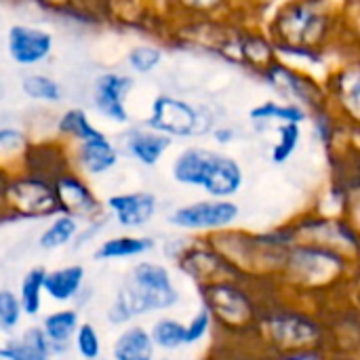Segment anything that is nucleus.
Returning <instances> with one entry per match:
<instances>
[{
    "instance_id": "39448f33",
    "label": "nucleus",
    "mask_w": 360,
    "mask_h": 360,
    "mask_svg": "<svg viewBox=\"0 0 360 360\" xmlns=\"http://www.w3.org/2000/svg\"><path fill=\"white\" fill-rule=\"evenodd\" d=\"M143 124L173 139H192L213 131V116L202 105L160 93L154 97L150 116L143 120Z\"/></svg>"
},
{
    "instance_id": "cd10ccee",
    "label": "nucleus",
    "mask_w": 360,
    "mask_h": 360,
    "mask_svg": "<svg viewBox=\"0 0 360 360\" xmlns=\"http://www.w3.org/2000/svg\"><path fill=\"white\" fill-rule=\"evenodd\" d=\"M152 338L160 350L173 352L188 346V327L171 316H162L152 327Z\"/></svg>"
},
{
    "instance_id": "bb28decb",
    "label": "nucleus",
    "mask_w": 360,
    "mask_h": 360,
    "mask_svg": "<svg viewBox=\"0 0 360 360\" xmlns=\"http://www.w3.org/2000/svg\"><path fill=\"white\" fill-rule=\"evenodd\" d=\"M44 281H46V270L40 266L27 270V274L21 278L19 300H21L25 316H38V312L42 308V295H46Z\"/></svg>"
},
{
    "instance_id": "72a5a7b5",
    "label": "nucleus",
    "mask_w": 360,
    "mask_h": 360,
    "mask_svg": "<svg viewBox=\"0 0 360 360\" xmlns=\"http://www.w3.org/2000/svg\"><path fill=\"white\" fill-rule=\"evenodd\" d=\"M186 11H190V13H202V15H207V13H213V11H217V8H221L224 4H228L230 0H177Z\"/></svg>"
},
{
    "instance_id": "dca6fc26",
    "label": "nucleus",
    "mask_w": 360,
    "mask_h": 360,
    "mask_svg": "<svg viewBox=\"0 0 360 360\" xmlns=\"http://www.w3.org/2000/svg\"><path fill=\"white\" fill-rule=\"evenodd\" d=\"M120 160V146H116L105 133L95 139L76 143L74 148V165L80 173L99 177L110 173Z\"/></svg>"
},
{
    "instance_id": "2eb2a0df",
    "label": "nucleus",
    "mask_w": 360,
    "mask_h": 360,
    "mask_svg": "<svg viewBox=\"0 0 360 360\" xmlns=\"http://www.w3.org/2000/svg\"><path fill=\"white\" fill-rule=\"evenodd\" d=\"M327 93L340 116L360 129V63L335 70L327 84Z\"/></svg>"
},
{
    "instance_id": "0eeeda50",
    "label": "nucleus",
    "mask_w": 360,
    "mask_h": 360,
    "mask_svg": "<svg viewBox=\"0 0 360 360\" xmlns=\"http://www.w3.org/2000/svg\"><path fill=\"white\" fill-rule=\"evenodd\" d=\"M262 78L281 97V101L295 103L312 116L325 112L329 105L327 89L321 86L312 76H308L302 70H295L276 61Z\"/></svg>"
},
{
    "instance_id": "9b49d317",
    "label": "nucleus",
    "mask_w": 360,
    "mask_h": 360,
    "mask_svg": "<svg viewBox=\"0 0 360 360\" xmlns=\"http://www.w3.org/2000/svg\"><path fill=\"white\" fill-rule=\"evenodd\" d=\"M53 186H55L61 213L72 215L76 219H86V221H95L103 217V205L99 202V198L95 196L86 179H82L72 169L61 171L53 179Z\"/></svg>"
},
{
    "instance_id": "c9c22d12",
    "label": "nucleus",
    "mask_w": 360,
    "mask_h": 360,
    "mask_svg": "<svg viewBox=\"0 0 360 360\" xmlns=\"http://www.w3.org/2000/svg\"><path fill=\"white\" fill-rule=\"evenodd\" d=\"M234 137H236V131L232 127H217V129H213V139L217 143H221V146L234 141Z\"/></svg>"
},
{
    "instance_id": "423d86ee",
    "label": "nucleus",
    "mask_w": 360,
    "mask_h": 360,
    "mask_svg": "<svg viewBox=\"0 0 360 360\" xmlns=\"http://www.w3.org/2000/svg\"><path fill=\"white\" fill-rule=\"evenodd\" d=\"M205 293V306L211 310L217 325H221L226 331H247L255 329L259 323L257 308L249 293L238 287L236 283H230L228 278L215 281L202 287Z\"/></svg>"
},
{
    "instance_id": "e433bc0d",
    "label": "nucleus",
    "mask_w": 360,
    "mask_h": 360,
    "mask_svg": "<svg viewBox=\"0 0 360 360\" xmlns=\"http://www.w3.org/2000/svg\"><path fill=\"white\" fill-rule=\"evenodd\" d=\"M327 360H354V359H348V356H335V359H327Z\"/></svg>"
},
{
    "instance_id": "4468645a",
    "label": "nucleus",
    "mask_w": 360,
    "mask_h": 360,
    "mask_svg": "<svg viewBox=\"0 0 360 360\" xmlns=\"http://www.w3.org/2000/svg\"><path fill=\"white\" fill-rule=\"evenodd\" d=\"M171 146H173V137L158 133V131L146 127L143 122L127 129L120 137V150L129 158H133L139 165L150 167V169L156 167L165 158V154L171 150Z\"/></svg>"
},
{
    "instance_id": "a19ab883",
    "label": "nucleus",
    "mask_w": 360,
    "mask_h": 360,
    "mask_svg": "<svg viewBox=\"0 0 360 360\" xmlns=\"http://www.w3.org/2000/svg\"><path fill=\"white\" fill-rule=\"evenodd\" d=\"M112 360H114V359H112Z\"/></svg>"
},
{
    "instance_id": "1a4fd4ad",
    "label": "nucleus",
    "mask_w": 360,
    "mask_h": 360,
    "mask_svg": "<svg viewBox=\"0 0 360 360\" xmlns=\"http://www.w3.org/2000/svg\"><path fill=\"white\" fill-rule=\"evenodd\" d=\"M272 344L283 348L285 352H300V350H314L316 344L323 340V329L308 316L295 312H278L268 314L259 327Z\"/></svg>"
},
{
    "instance_id": "5701e85b",
    "label": "nucleus",
    "mask_w": 360,
    "mask_h": 360,
    "mask_svg": "<svg viewBox=\"0 0 360 360\" xmlns=\"http://www.w3.org/2000/svg\"><path fill=\"white\" fill-rule=\"evenodd\" d=\"M78 234H80L78 219L72 215L59 213L38 236V247L42 251H57V249H63L70 243H74L78 238Z\"/></svg>"
},
{
    "instance_id": "b1692460",
    "label": "nucleus",
    "mask_w": 360,
    "mask_h": 360,
    "mask_svg": "<svg viewBox=\"0 0 360 360\" xmlns=\"http://www.w3.org/2000/svg\"><path fill=\"white\" fill-rule=\"evenodd\" d=\"M57 133L61 137H65L68 141H74V143H82V141H89V139H95L99 137L103 131L97 129L91 118L86 116L84 110L80 108H70L65 110L59 120H57Z\"/></svg>"
},
{
    "instance_id": "f8f14e48",
    "label": "nucleus",
    "mask_w": 360,
    "mask_h": 360,
    "mask_svg": "<svg viewBox=\"0 0 360 360\" xmlns=\"http://www.w3.org/2000/svg\"><path fill=\"white\" fill-rule=\"evenodd\" d=\"M55 46V38L49 30L27 23H15L6 32V53L13 63L32 68L44 63Z\"/></svg>"
},
{
    "instance_id": "c756f323",
    "label": "nucleus",
    "mask_w": 360,
    "mask_h": 360,
    "mask_svg": "<svg viewBox=\"0 0 360 360\" xmlns=\"http://www.w3.org/2000/svg\"><path fill=\"white\" fill-rule=\"evenodd\" d=\"M23 314L25 312H23L19 295L13 293L11 289H2L0 291V329H2V333L11 335L19 327Z\"/></svg>"
},
{
    "instance_id": "20e7f679",
    "label": "nucleus",
    "mask_w": 360,
    "mask_h": 360,
    "mask_svg": "<svg viewBox=\"0 0 360 360\" xmlns=\"http://www.w3.org/2000/svg\"><path fill=\"white\" fill-rule=\"evenodd\" d=\"M2 207L6 219H46L61 213L53 181L30 171L4 179Z\"/></svg>"
},
{
    "instance_id": "2f4dec72",
    "label": "nucleus",
    "mask_w": 360,
    "mask_h": 360,
    "mask_svg": "<svg viewBox=\"0 0 360 360\" xmlns=\"http://www.w3.org/2000/svg\"><path fill=\"white\" fill-rule=\"evenodd\" d=\"M213 314H211V310L207 308V306H202L192 319H190V323L186 325L188 327V346H194V344H198V342H202L207 335H209V331H211V327H213Z\"/></svg>"
},
{
    "instance_id": "4c0bfd02",
    "label": "nucleus",
    "mask_w": 360,
    "mask_h": 360,
    "mask_svg": "<svg viewBox=\"0 0 360 360\" xmlns=\"http://www.w3.org/2000/svg\"><path fill=\"white\" fill-rule=\"evenodd\" d=\"M359 217H360V209H359Z\"/></svg>"
},
{
    "instance_id": "6e6552de",
    "label": "nucleus",
    "mask_w": 360,
    "mask_h": 360,
    "mask_svg": "<svg viewBox=\"0 0 360 360\" xmlns=\"http://www.w3.org/2000/svg\"><path fill=\"white\" fill-rule=\"evenodd\" d=\"M240 217V207L232 198H207L177 207L167 221L184 232H224Z\"/></svg>"
},
{
    "instance_id": "a878e982",
    "label": "nucleus",
    "mask_w": 360,
    "mask_h": 360,
    "mask_svg": "<svg viewBox=\"0 0 360 360\" xmlns=\"http://www.w3.org/2000/svg\"><path fill=\"white\" fill-rule=\"evenodd\" d=\"M274 143L270 150V158L274 165H285L293 158L302 143V122H283L272 129Z\"/></svg>"
},
{
    "instance_id": "c85d7f7f",
    "label": "nucleus",
    "mask_w": 360,
    "mask_h": 360,
    "mask_svg": "<svg viewBox=\"0 0 360 360\" xmlns=\"http://www.w3.org/2000/svg\"><path fill=\"white\" fill-rule=\"evenodd\" d=\"M162 59H165V51L158 44H135L127 51L124 63L133 74L146 76L158 70Z\"/></svg>"
},
{
    "instance_id": "7ed1b4c3",
    "label": "nucleus",
    "mask_w": 360,
    "mask_h": 360,
    "mask_svg": "<svg viewBox=\"0 0 360 360\" xmlns=\"http://www.w3.org/2000/svg\"><path fill=\"white\" fill-rule=\"evenodd\" d=\"M171 177L179 186L207 192L211 198H232L245 184V171L236 158L202 146L184 148L171 165Z\"/></svg>"
},
{
    "instance_id": "f03ea898",
    "label": "nucleus",
    "mask_w": 360,
    "mask_h": 360,
    "mask_svg": "<svg viewBox=\"0 0 360 360\" xmlns=\"http://www.w3.org/2000/svg\"><path fill=\"white\" fill-rule=\"evenodd\" d=\"M179 302V291L171 272L156 262H139L131 268L129 276L116 291L108 310L112 325H124L137 316L171 310Z\"/></svg>"
},
{
    "instance_id": "a211bd4d",
    "label": "nucleus",
    "mask_w": 360,
    "mask_h": 360,
    "mask_svg": "<svg viewBox=\"0 0 360 360\" xmlns=\"http://www.w3.org/2000/svg\"><path fill=\"white\" fill-rule=\"evenodd\" d=\"M51 354L53 344L42 327H30L0 348L2 360H49Z\"/></svg>"
},
{
    "instance_id": "412c9836",
    "label": "nucleus",
    "mask_w": 360,
    "mask_h": 360,
    "mask_svg": "<svg viewBox=\"0 0 360 360\" xmlns=\"http://www.w3.org/2000/svg\"><path fill=\"white\" fill-rule=\"evenodd\" d=\"M154 238L150 236H114V238H108L103 240L93 257L97 262H112V259H131V257H139V255H146L154 249Z\"/></svg>"
},
{
    "instance_id": "ddd939ff",
    "label": "nucleus",
    "mask_w": 360,
    "mask_h": 360,
    "mask_svg": "<svg viewBox=\"0 0 360 360\" xmlns=\"http://www.w3.org/2000/svg\"><path fill=\"white\" fill-rule=\"evenodd\" d=\"M105 209L120 228L137 230V228L148 226L154 219L158 211V198L156 194L146 192V190L112 194L105 200Z\"/></svg>"
},
{
    "instance_id": "58836bf2",
    "label": "nucleus",
    "mask_w": 360,
    "mask_h": 360,
    "mask_svg": "<svg viewBox=\"0 0 360 360\" xmlns=\"http://www.w3.org/2000/svg\"><path fill=\"white\" fill-rule=\"evenodd\" d=\"M160 360H167V359H160Z\"/></svg>"
},
{
    "instance_id": "7c9ffc66",
    "label": "nucleus",
    "mask_w": 360,
    "mask_h": 360,
    "mask_svg": "<svg viewBox=\"0 0 360 360\" xmlns=\"http://www.w3.org/2000/svg\"><path fill=\"white\" fill-rule=\"evenodd\" d=\"M76 350L84 360H97L101 354V338L97 329L91 323H82L76 338H74Z\"/></svg>"
},
{
    "instance_id": "ea45409f",
    "label": "nucleus",
    "mask_w": 360,
    "mask_h": 360,
    "mask_svg": "<svg viewBox=\"0 0 360 360\" xmlns=\"http://www.w3.org/2000/svg\"><path fill=\"white\" fill-rule=\"evenodd\" d=\"M359 4H360V0H359Z\"/></svg>"
},
{
    "instance_id": "6ab92c4d",
    "label": "nucleus",
    "mask_w": 360,
    "mask_h": 360,
    "mask_svg": "<svg viewBox=\"0 0 360 360\" xmlns=\"http://www.w3.org/2000/svg\"><path fill=\"white\" fill-rule=\"evenodd\" d=\"M156 342L152 338V331L133 325L124 329L114 346H112V359L114 360H156Z\"/></svg>"
},
{
    "instance_id": "9d476101",
    "label": "nucleus",
    "mask_w": 360,
    "mask_h": 360,
    "mask_svg": "<svg viewBox=\"0 0 360 360\" xmlns=\"http://www.w3.org/2000/svg\"><path fill=\"white\" fill-rule=\"evenodd\" d=\"M135 89V78L131 74L124 72H101L95 80H93V108L95 112L105 118L112 124H129L131 116H129V105L127 99Z\"/></svg>"
},
{
    "instance_id": "f3484780",
    "label": "nucleus",
    "mask_w": 360,
    "mask_h": 360,
    "mask_svg": "<svg viewBox=\"0 0 360 360\" xmlns=\"http://www.w3.org/2000/svg\"><path fill=\"white\" fill-rule=\"evenodd\" d=\"M308 112L295 103H287V101H276V99H268L255 108H251L249 112V120L251 127L257 133H268L274 127L283 124V122H306L308 120Z\"/></svg>"
},
{
    "instance_id": "393cba45",
    "label": "nucleus",
    "mask_w": 360,
    "mask_h": 360,
    "mask_svg": "<svg viewBox=\"0 0 360 360\" xmlns=\"http://www.w3.org/2000/svg\"><path fill=\"white\" fill-rule=\"evenodd\" d=\"M21 91L27 99L32 101H42V103H59L63 101V86L57 78L49 74H27L21 80Z\"/></svg>"
},
{
    "instance_id": "aec40b11",
    "label": "nucleus",
    "mask_w": 360,
    "mask_h": 360,
    "mask_svg": "<svg viewBox=\"0 0 360 360\" xmlns=\"http://www.w3.org/2000/svg\"><path fill=\"white\" fill-rule=\"evenodd\" d=\"M84 276H86V272L78 264L46 272V281H44L46 295L57 304H68L80 293V289L84 285Z\"/></svg>"
},
{
    "instance_id": "4be33fe9",
    "label": "nucleus",
    "mask_w": 360,
    "mask_h": 360,
    "mask_svg": "<svg viewBox=\"0 0 360 360\" xmlns=\"http://www.w3.org/2000/svg\"><path fill=\"white\" fill-rule=\"evenodd\" d=\"M80 319H78V312L72 310V308H61V310H55L51 314H46L42 319V331L46 333V338L51 340L53 344V350L59 348V346H65L70 344L78 329H80Z\"/></svg>"
},
{
    "instance_id": "f704fd0d",
    "label": "nucleus",
    "mask_w": 360,
    "mask_h": 360,
    "mask_svg": "<svg viewBox=\"0 0 360 360\" xmlns=\"http://www.w3.org/2000/svg\"><path fill=\"white\" fill-rule=\"evenodd\" d=\"M276 360H327L316 348L314 350H300V352H285Z\"/></svg>"
},
{
    "instance_id": "473e14b6",
    "label": "nucleus",
    "mask_w": 360,
    "mask_h": 360,
    "mask_svg": "<svg viewBox=\"0 0 360 360\" xmlns=\"http://www.w3.org/2000/svg\"><path fill=\"white\" fill-rule=\"evenodd\" d=\"M0 148L4 154L8 152H23L27 148L25 133L15 127H2L0 129Z\"/></svg>"
},
{
    "instance_id": "f257e3e1",
    "label": "nucleus",
    "mask_w": 360,
    "mask_h": 360,
    "mask_svg": "<svg viewBox=\"0 0 360 360\" xmlns=\"http://www.w3.org/2000/svg\"><path fill=\"white\" fill-rule=\"evenodd\" d=\"M335 23L331 0H287L268 25L278 53L321 61Z\"/></svg>"
}]
</instances>
